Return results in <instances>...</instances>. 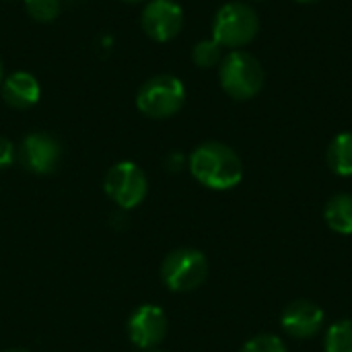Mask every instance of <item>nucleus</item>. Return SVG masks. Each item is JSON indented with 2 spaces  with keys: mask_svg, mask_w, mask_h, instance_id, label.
Segmentation results:
<instances>
[{
  "mask_svg": "<svg viewBox=\"0 0 352 352\" xmlns=\"http://www.w3.org/2000/svg\"><path fill=\"white\" fill-rule=\"evenodd\" d=\"M208 276V260L200 250L179 248L171 252L161 266V280L173 293H190L204 285Z\"/></svg>",
  "mask_w": 352,
  "mask_h": 352,
  "instance_id": "obj_5",
  "label": "nucleus"
},
{
  "mask_svg": "<svg viewBox=\"0 0 352 352\" xmlns=\"http://www.w3.org/2000/svg\"><path fill=\"white\" fill-rule=\"evenodd\" d=\"M122 2H130V4H136V2H144V0H122Z\"/></svg>",
  "mask_w": 352,
  "mask_h": 352,
  "instance_id": "obj_22",
  "label": "nucleus"
},
{
  "mask_svg": "<svg viewBox=\"0 0 352 352\" xmlns=\"http://www.w3.org/2000/svg\"><path fill=\"white\" fill-rule=\"evenodd\" d=\"M324 219L334 233L352 235V194H336L324 208Z\"/></svg>",
  "mask_w": 352,
  "mask_h": 352,
  "instance_id": "obj_12",
  "label": "nucleus"
},
{
  "mask_svg": "<svg viewBox=\"0 0 352 352\" xmlns=\"http://www.w3.org/2000/svg\"><path fill=\"white\" fill-rule=\"evenodd\" d=\"M0 95L6 105H10L14 109H29L39 103L41 87H39V80L31 72L16 70V72H10L2 80Z\"/></svg>",
  "mask_w": 352,
  "mask_h": 352,
  "instance_id": "obj_11",
  "label": "nucleus"
},
{
  "mask_svg": "<svg viewBox=\"0 0 352 352\" xmlns=\"http://www.w3.org/2000/svg\"><path fill=\"white\" fill-rule=\"evenodd\" d=\"M167 334V316L157 305H140L128 320L130 340L144 351L155 349Z\"/></svg>",
  "mask_w": 352,
  "mask_h": 352,
  "instance_id": "obj_9",
  "label": "nucleus"
},
{
  "mask_svg": "<svg viewBox=\"0 0 352 352\" xmlns=\"http://www.w3.org/2000/svg\"><path fill=\"white\" fill-rule=\"evenodd\" d=\"M186 103V87L173 74H157L142 82L136 93V107L153 120L175 116Z\"/></svg>",
  "mask_w": 352,
  "mask_h": 352,
  "instance_id": "obj_4",
  "label": "nucleus"
},
{
  "mask_svg": "<svg viewBox=\"0 0 352 352\" xmlns=\"http://www.w3.org/2000/svg\"><path fill=\"white\" fill-rule=\"evenodd\" d=\"M2 80H4V68H2V60H0V85H2Z\"/></svg>",
  "mask_w": 352,
  "mask_h": 352,
  "instance_id": "obj_20",
  "label": "nucleus"
},
{
  "mask_svg": "<svg viewBox=\"0 0 352 352\" xmlns=\"http://www.w3.org/2000/svg\"><path fill=\"white\" fill-rule=\"evenodd\" d=\"M103 188L111 202H116L124 210H130L142 204V200L146 198L148 179L136 163L122 161L107 171Z\"/></svg>",
  "mask_w": 352,
  "mask_h": 352,
  "instance_id": "obj_6",
  "label": "nucleus"
},
{
  "mask_svg": "<svg viewBox=\"0 0 352 352\" xmlns=\"http://www.w3.org/2000/svg\"><path fill=\"white\" fill-rule=\"evenodd\" d=\"M14 157H16V148H14V144H12L8 138L0 136V169L10 167V165L14 163Z\"/></svg>",
  "mask_w": 352,
  "mask_h": 352,
  "instance_id": "obj_18",
  "label": "nucleus"
},
{
  "mask_svg": "<svg viewBox=\"0 0 352 352\" xmlns=\"http://www.w3.org/2000/svg\"><path fill=\"white\" fill-rule=\"evenodd\" d=\"M0 352H29V351H25V349H6V351H0Z\"/></svg>",
  "mask_w": 352,
  "mask_h": 352,
  "instance_id": "obj_19",
  "label": "nucleus"
},
{
  "mask_svg": "<svg viewBox=\"0 0 352 352\" xmlns=\"http://www.w3.org/2000/svg\"><path fill=\"white\" fill-rule=\"evenodd\" d=\"M16 157H19V163L27 171L45 175L58 167L60 157H62V146L54 136L35 132V134L25 136V140L21 142L16 151Z\"/></svg>",
  "mask_w": 352,
  "mask_h": 352,
  "instance_id": "obj_8",
  "label": "nucleus"
},
{
  "mask_svg": "<svg viewBox=\"0 0 352 352\" xmlns=\"http://www.w3.org/2000/svg\"><path fill=\"white\" fill-rule=\"evenodd\" d=\"M239 352H289L287 344L283 338L274 336V334H260L254 336L252 340H248L243 344V349Z\"/></svg>",
  "mask_w": 352,
  "mask_h": 352,
  "instance_id": "obj_17",
  "label": "nucleus"
},
{
  "mask_svg": "<svg viewBox=\"0 0 352 352\" xmlns=\"http://www.w3.org/2000/svg\"><path fill=\"white\" fill-rule=\"evenodd\" d=\"M148 352H161V351H148Z\"/></svg>",
  "mask_w": 352,
  "mask_h": 352,
  "instance_id": "obj_24",
  "label": "nucleus"
},
{
  "mask_svg": "<svg viewBox=\"0 0 352 352\" xmlns=\"http://www.w3.org/2000/svg\"><path fill=\"white\" fill-rule=\"evenodd\" d=\"M219 80L229 97L248 101L264 89L266 72L254 54L245 50H231L219 64Z\"/></svg>",
  "mask_w": 352,
  "mask_h": 352,
  "instance_id": "obj_2",
  "label": "nucleus"
},
{
  "mask_svg": "<svg viewBox=\"0 0 352 352\" xmlns=\"http://www.w3.org/2000/svg\"><path fill=\"white\" fill-rule=\"evenodd\" d=\"M324 322H326L324 309L309 299H299L289 303L280 318L283 330L299 340L318 336L324 328Z\"/></svg>",
  "mask_w": 352,
  "mask_h": 352,
  "instance_id": "obj_10",
  "label": "nucleus"
},
{
  "mask_svg": "<svg viewBox=\"0 0 352 352\" xmlns=\"http://www.w3.org/2000/svg\"><path fill=\"white\" fill-rule=\"evenodd\" d=\"M326 352H352V320H340L326 330Z\"/></svg>",
  "mask_w": 352,
  "mask_h": 352,
  "instance_id": "obj_14",
  "label": "nucleus"
},
{
  "mask_svg": "<svg viewBox=\"0 0 352 352\" xmlns=\"http://www.w3.org/2000/svg\"><path fill=\"white\" fill-rule=\"evenodd\" d=\"M295 2H301V4H314V2H320V0H295Z\"/></svg>",
  "mask_w": 352,
  "mask_h": 352,
  "instance_id": "obj_21",
  "label": "nucleus"
},
{
  "mask_svg": "<svg viewBox=\"0 0 352 352\" xmlns=\"http://www.w3.org/2000/svg\"><path fill=\"white\" fill-rule=\"evenodd\" d=\"M192 60L198 68H212L219 66L223 60V47L214 39H202L192 50Z\"/></svg>",
  "mask_w": 352,
  "mask_h": 352,
  "instance_id": "obj_15",
  "label": "nucleus"
},
{
  "mask_svg": "<svg viewBox=\"0 0 352 352\" xmlns=\"http://www.w3.org/2000/svg\"><path fill=\"white\" fill-rule=\"evenodd\" d=\"M326 159L336 175L352 177V132H340L332 138Z\"/></svg>",
  "mask_w": 352,
  "mask_h": 352,
  "instance_id": "obj_13",
  "label": "nucleus"
},
{
  "mask_svg": "<svg viewBox=\"0 0 352 352\" xmlns=\"http://www.w3.org/2000/svg\"><path fill=\"white\" fill-rule=\"evenodd\" d=\"M140 25L153 41L165 43L179 35L184 27V10L175 0H148Z\"/></svg>",
  "mask_w": 352,
  "mask_h": 352,
  "instance_id": "obj_7",
  "label": "nucleus"
},
{
  "mask_svg": "<svg viewBox=\"0 0 352 352\" xmlns=\"http://www.w3.org/2000/svg\"><path fill=\"white\" fill-rule=\"evenodd\" d=\"M252 2H266V0H252Z\"/></svg>",
  "mask_w": 352,
  "mask_h": 352,
  "instance_id": "obj_23",
  "label": "nucleus"
},
{
  "mask_svg": "<svg viewBox=\"0 0 352 352\" xmlns=\"http://www.w3.org/2000/svg\"><path fill=\"white\" fill-rule=\"evenodd\" d=\"M260 31L258 12L248 2H227L223 4L212 21V39L221 47L241 50L252 43Z\"/></svg>",
  "mask_w": 352,
  "mask_h": 352,
  "instance_id": "obj_3",
  "label": "nucleus"
},
{
  "mask_svg": "<svg viewBox=\"0 0 352 352\" xmlns=\"http://www.w3.org/2000/svg\"><path fill=\"white\" fill-rule=\"evenodd\" d=\"M190 171L198 184L217 192L233 190L243 179V163L239 155L217 140L202 142L194 148L190 155Z\"/></svg>",
  "mask_w": 352,
  "mask_h": 352,
  "instance_id": "obj_1",
  "label": "nucleus"
},
{
  "mask_svg": "<svg viewBox=\"0 0 352 352\" xmlns=\"http://www.w3.org/2000/svg\"><path fill=\"white\" fill-rule=\"evenodd\" d=\"M25 10L37 23H52L62 12V0H25Z\"/></svg>",
  "mask_w": 352,
  "mask_h": 352,
  "instance_id": "obj_16",
  "label": "nucleus"
}]
</instances>
